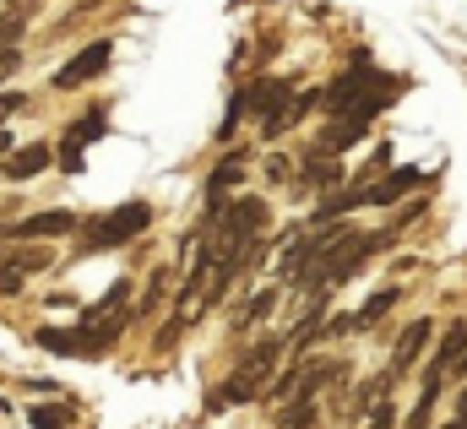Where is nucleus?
<instances>
[{"label": "nucleus", "instance_id": "f257e3e1", "mask_svg": "<svg viewBox=\"0 0 467 429\" xmlns=\"http://www.w3.org/2000/svg\"><path fill=\"white\" fill-rule=\"evenodd\" d=\"M283 348H294L288 337H261L255 348H244V359L234 364V375L207 397V408L213 413H223L234 403H255V397H266L272 392V375H277V359H283Z\"/></svg>", "mask_w": 467, "mask_h": 429}, {"label": "nucleus", "instance_id": "f03ea898", "mask_svg": "<svg viewBox=\"0 0 467 429\" xmlns=\"http://www.w3.org/2000/svg\"><path fill=\"white\" fill-rule=\"evenodd\" d=\"M380 245H386V234H348V239H343V245H337L321 267H316V277L305 283V288H310V299H321V294L343 288V283H348L353 272H358V267L380 250Z\"/></svg>", "mask_w": 467, "mask_h": 429}, {"label": "nucleus", "instance_id": "7ed1b4c3", "mask_svg": "<svg viewBox=\"0 0 467 429\" xmlns=\"http://www.w3.org/2000/svg\"><path fill=\"white\" fill-rule=\"evenodd\" d=\"M44 353H60V359H104L109 348L119 342V321L109 326H44L38 337H33Z\"/></svg>", "mask_w": 467, "mask_h": 429}, {"label": "nucleus", "instance_id": "20e7f679", "mask_svg": "<svg viewBox=\"0 0 467 429\" xmlns=\"http://www.w3.org/2000/svg\"><path fill=\"white\" fill-rule=\"evenodd\" d=\"M343 239H348V234L337 228V217H332V223H316V228H310L288 256H283V277H288V283H310V277H316V267H321Z\"/></svg>", "mask_w": 467, "mask_h": 429}, {"label": "nucleus", "instance_id": "39448f33", "mask_svg": "<svg viewBox=\"0 0 467 429\" xmlns=\"http://www.w3.org/2000/svg\"><path fill=\"white\" fill-rule=\"evenodd\" d=\"M266 228V202L255 196H239L229 213H223V234H218V256H250L255 250V234Z\"/></svg>", "mask_w": 467, "mask_h": 429}, {"label": "nucleus", "instance_id": "423d86ee", "mask_svg": "<svg viewBox=\"0 0 467 429\" xmlns=\"http://www.w3.org/2000/svg\"><path fill=\"white\" fill-rule=\"evenodd\" d=\"M152 223V207L147 202H125L115 213H104L93 228H88V250H115V245H130L136 234H147Z\"/></svg>", "mask_w": 467, "mask_h": 429}, {"label": "nucleus", "instance_id": "0eeeda50", "mask_svg": "<svg viewBox=\"0 0 467 429\" xmlns=\"http://www.w3.org/2000/svg\"><path fill=\"white\" fill-rule=\"evenodd\" d=\"M369 88L380 93V88H397V82H391V77H369V71H364V60H358L353 71H343V77H337V82L321 93V109H327L332 120H343L348 109H358L364 99H369Z\"/></svg>", "mask_w": 467, "mask_h": 429}, {"label": "nucleus", "instance_id": "6e6552de", "mask_svg": "<svg viewBox=\"0 0 467 429\" xmlns=\"http://www.w3.org/2000/svg\"><path fill=\"white\" fill-rule=\"evenodd\" d=\"M109 60H115V49L99 38V44H88V49H77L55 77H49V88H82V82H93V77H104L109 71Z\"/></svg>", "mask_w": 467, "mask_h": 429}, {"label": "nucleus", "instance_id": "1a4fd4ad", "mask_svg": "<svg viewBox=\"0 0 467 429\" xmlns=\"http://www.w3.org/2000/svg\"><path fill=\"white\" fill-rule=\"evenodd\" d=\"M244 180V152L234 147V152H223L218 158V169H213V180H207V223L202 228H213L218 223V213H223V202H229V191Z\"/></svg>", "mask_w": 467, "mask_h": 429}, {"label": "nucleus", "instance_id": "9d476101", "mask_svg": "<svg viewBox=\"0 0 467 429\" xmlns=\"http://www.w3.org/2000/svg\"><path fill=\"white\" fill-rule=\"evenodd\" d=\"M99 136H104V114L93 109V114H82V120L66 131V141H60V169H66V174H82V147L99 141Z\"/></svg>", "mask_w": 467, "mask_h": 429}, {"label": "nucleus", "instance_id": "9b49d317", "mask_svg": "<svg viewBox=\"0 0 467 429\" xmlns=\"http://www.w3.org/2000/svg\"><path fill=\"white\" fill-rule=\"evenodd\" d=\"M82 228V217L77 213H66V207H55V213H33V217H22L11 234L16 239H66V234H77Z\"/></svg>", "mask_w": 467, "mask_h": 429}, {"label": "nucleus", "instance_id": "f8f14e48", "mask_svg": "<svg viewBox=\"0 0 467 429\" xmlns=\"http://www.w3.org/2000/svg\"><path fill=\"white\" fill-rule=\"evenodd\" d=\"M424 180H430L424 169H391L386 180H375V185H364V202H369V207H391V202H402L408 191H419Z\"/></svg>", "mask_w": 467, "mask_h": 429}, {"label": "nucleus", "instance_id": "ddd939ff", "mask_svg": "<svg viewBox=\"0 0 467 429\" xmlns=\"http://www.w3.org/2000/svg\"><path fill=\"white\" fill-rule=\"evenodd\" d=\"M49 147L44 141H27V147H16V152H5L0 158V180H11V185H22V180H33V174H44L49 169Z\"/></svg>", "mask_w": 467, "mask_h": 429}, {"label": "nucleus", "instance_id": "4468645a", "mask_svg": "<svg viewBox=\"0 0 467 429\" xmlns=\"http://www.w3.org/2000/svg\"><path fill=\"white\" fill-rule=\"evenodd\" d=\"M299 174H305V180H299L305 191H337V185L348 180V169H343V163H337L332 152H321V147H316V152L305 158V169H299Z\"/></svg>", "mask_w": 467, "mask_h": 429}, {"label": "nucleus", "instance_id": "2eb2a0df", "mask_svg": "<svg viewBox=\"0 0 467 429\" xmlns=\"http://www.w3.org/2000/svg\"><path fill=\"white\" fill-rule=\"evenodd\" d=\"M430 321H408V331L397 337V353H391V375H402V370H413L419 359H424V342H430Z\"/></svg>", "mask_w": 467, "mask_h": 429}, {"label": "nucleus", "instance_id": "dca6fc26", "mask_svg": "<svg viewBox=\"0 0 467 429\" xmlns=\"http://www.w3.org/2000/svg\"><path fill=\"white\" fill-rule=\"evenodd\" d=\"M27 424L33 429H71V408H66V403H38V408L27 413Z\"/></svg>", "mask_w": 467, "mask_h": 429}, {"label": "nucleus", "instance_id": "f3484780", "mask_svg": "<svg viewBox=\"0 0 467 429\" xmlns=\"http://www.w3.org/2000/svg\"><path fill=\"white\" fill-rule=\"evenodd\" d=\"M391 305H397V288H380V294H375V299H364V310H358V316H353V326H358V331H369V326L380 321V316H386V310H391Z\"/></svg>", "mask_w": 467, "mask_h": 429}, {"label": "nucleus", "instance_id": "a211bd4d", "mask_svg": "<svg viewBox=\"0 0 467 429\" xmlns=\"http://www.w3.org/2000/svg\"><path fill=\"white\" fill-rule=\"evenodd\" d=\"M272 305H277V288H261V294H255V299H250V305H244V310L234 316V326H255V321H266V316H272Z\"/></svg>", "mask_w": 467, "mask_h": 429}, {"label": "nucleus", "instance_id": "6ab92c4d", "mask_svg": "<svg viewBox=\"0 0 467 429\" xmlns=\"http://www.w3.org/2000/svg\"><path fill=\"white\" fill-rule=\"evenodd\" d=\"M125 299H130V283H115V288H109V294H104V299H99V305L88 310V326L99 321V316H109V310H119Z\"/></svg>", "mask_w": 467, "mask_h": 429}, {"label": "nucleus", "instance_id": "aec40b11", "mask_svg": "<svg viewBox=\"0 0 467 429\" xmlns=\"http://www.w3.org/2000/svg\"><path fill=\"white\" fill-rule=\"evenodd\" d=\"M364 429H397V408H391V403H375L369 419H364Z\"/></svg>", "mask_w": 467, "mask_h": 429}, {"label": "nucleus", "instance_id": "412c9836", "mask_svg": "<svg viewBox=\"0 0 467 429\" xmlns=\"http://www.w3.org/2000/svg\"><path fill=\"white\" fill-rule=\"evenodd\" d=\"M5 261H16L22 272H38V267H49V256H44V250H11Z\"/></svg>", "mask_w": 467, "mask_h": 429}, {"label": "nucleus", "instance_id": "4be33fe9", "mask_svg": "<svg viewBox=\"0 0 467 429\" xmlns=\"http://www.w3.org/2000/svg\"><path fill=\"white\" fill-rule=\"evenodd\" d=\"M16 38H22V16H0V55L16 49Z\"/></svg>", "mask_w": 467, "mask_h": 429}, {"label": "nucleus", "instance_id": "5701e85b", "mask_svg": "<svg viewBox=\"0 0 467 429\" xmlns=\"http://www.w3.org/2000/svg\"><path fill=\"white\" fill-rule=\"evenodd\" d=\"M0 294H22V267H0Z\"/></svg>", "mask_w": 467, "mask_h": 429}, {"label": "nucleus", "instance_id": "b1692460", "mask_svg": "<svg viewBox=\"0 0 467 429\" xmlns=\"http://www.w3.org/2000/svg\"><path fill=\"white\" fill-rule=\"evenodd\" d=\"M27 104V99H22V93H0V114H16V109Z\"/></svg>", "mask_w": 467, "mask_h": 429}, {"label": "nucleus", "instance_id": "393cba45", "mask_svg": "<svg viewBox=\"0 0 467 429\" xmlns=\"http://www.w3.org/2000/svg\"><path fill=\"white\" fill-rule=\"evenodd\" d=\"M5 152H11V131H0V158H5Z\"/></svg>", "mask_w": 467, "mask_h": 429}, {"label": "nucleus", "instance_id": "a878e982", "mask_svg": "<svg viewBox=\"0 0 467 429\" xmlns=\"http://www.w3.org/2000/svg\"><path fill=\"white\" fill-rule=\"evenodd\" d=\"M457 419H462V424H467V392H462V403H457Z\"/></svg>", "mask_w": 467, "mask_h": 429}, {"label": "nucleus", "instance_id": "bb28decb", "mask_svg": "<svg viewBox=\"0 0 467 429\" xmlns=\"http://www.w3.org/2000/svg\"><path fill=\"white\" fill-rule=\"evenodd\" d=\"M457 375H467V353H462V364H457Z\"/></svg>", "mask_w": 467, "mask_h": 429}, {"label": "nucleus", "instance_id": "cd10ccee", "mask_svg": "<svg viewBox=\"0 0 467 429\" xmlns=\"http://www.w3.org/2000/svg\"><path fill=\"white\" fill-rule=\"evenodd\" d=\"M446 429H467V424H462V419H451V424H446Z\"/></svg>", "mask_w": 467, "mask_h": 429}]
</instances>
